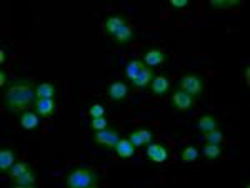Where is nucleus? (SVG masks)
Instances as JSON below:
<instances>
[{
	"label": "nucleus",
	"instance_id": "nucleus-17",
	"mask_svg": "<svg viewBox=\"0 0 250 188\" xmlns=\"http://www.w3.org/2000/svg\"><path fill=\"white\" fill-rule=\"evenodd\" d=\"M135 37H137L135 30L132 29L130 23H128V25L122 27V29L117 32V34L110 40H112V43H114V45H117V47H127L128 43L134 42Z\"/></svg>",
	"mask_w": 250,
	"mask_h": 188
},
{
	"label": "nucleus",
	"instance_id": "nucleus-16",
	"mask_svg": "<svg viewBox=\"0 0 250 188\" xmlns=\"http://www.w3.org/2000/svg\"><path fill=\"white\" fill-rule=\"evenodd\" d=\"M17 163V150L12 149V147H3L2 150H0V171H2L3 175L9 173V170L12 167Z\"/></svg>",
	"mask_w": 250,
	"mask_h": 188
},
{
	"label": "nucleus",
	"instance_id": "nucleus-20",
	"mask_svg": "<svg viewBox=\"0 0 250 188\" xmlns=\"http://www.w3.org/2000/svg\"><path fill=\"white\" fill-rule=\"evenodd\" d=\"M199 155H200V150H199V147H197V143H187V145H184L182 149L179 150V157L184 163L195 162V160L199 158Z\"/></svg>",
	"mask_w": 250,
	"mask_h": 188
},
{
	"label": "nucleus",
	"instance_id": "nucleus-22",
	"mask_svg": "<svg viewBox=\"0 0 250 188\" xmlns=\"http://www.w3.org/2000/svg\"><path fill=\"white\" fill-rule=\"evenodd\" d=\"M222 153H224V147H222V143H208L207 142L202 149L204 158H207L208 162H215V160H219L222 157Z\"/></svg>",
	"mask_w": 250,
	"mask_h": 188
},
{
	"label": "nucleus",
	"instance_id": "nucleus-26",
	"mask_svg": "<svg viewBox=\"0 0 250 188\" xmlns=\"http://www.w3.org/2000/svg\"><path fill=\"white\" fill-rule=\"evenodd\" d=\"M88 127H90L92 132H97V130H104L107 129V127H110V122H108V118L104 115V117H95L92 118L90 122H88Z\"/></svg>",
	"mask_w": 250,
	"mask_h": 188
},
{
	"label": "nucleus",
	"instance_id": "nucleus-24",
	"mask_svg": "<svg viewBox=\"0 0 250 188\" xmlns=\"http://www.w3.org/2000/svg\"><path fill=\"white\" fill-rule=\"evenodd\" d=\"M240 0H210L208 5L210 9L215 10H229V9H235V7H240Z\"/></svg>",
	"mask_w": 250,
	"mask_h": 188
},
{
	"label": "nucleus",
	"instance_id": "nucleus-9",
	"mask_svg": "<svg viewBox=\"0 0 250 188\" xmlns=\"http://www.w3.org/2000/svg\"><path fill=\"white\" fill-rule=\"evenodd\" d=\"M168 60V54L160 47H147L142 52V62L150 69H155V67L162 65Z\"/></svg>",
	"mask_w": 250,
	"mask_h": 188
},
{
	"label": "nucleus",
	"instance_id": "nucleus-7",
	"mask_svg": "<svg viewBox=\"0 0 250 188\" xmlns=\"http://www.w3.org/2000/svg\"><path fill=\"white\" fill-rule=\"evenodd\" d=\"M145 155L152 165H164L170 158V149L164 142H152L145 147Z\"/></svg>",
	"mask_w": 250,
	"mask_h": 188
},
{
	"label": "nucleus",
	"instance_id": "nucleus-8",
	"mask_svg": "<svg viewBox=\"0 0 250 188\" xmlns=\"http://www.w3.org/2000/svg\"><path fill=\"white\" fill-rule=\"evenodd\" d=\"M127 138L134 143L135 149H142V147H147L148 143L154 142L155 132L150 127H137V129H132L128 132Z\"/></svg>",
	"mask_w": 250,
	"mask_h": 188
},
{
	"label": "nucleus",
	"instance_id": "nucleus-6",
	"mask_svg": "<svg viewBox=\"0 0 250 188\" xmlns=\"http://www.w3.org/2000/svg\"><path fill=\"white\" fill-rule=\"evenodd\" d=\"M130 92H132V85L127 82V80H114V82H110L107 85L105 94L110 102L122 103L128 98Z\"/></svg>",
	"mask_w": 250,
	"mask_h": 188
},
{
	"label": "nucleus",
	"instance_id": "nucleus-23",
	"mask_svg": "<svg viewBox=\"0 0 250 188\" xmlns=\"http://www.w3.org/2000/svg\"><path fill=\"white\" fill-rule=\"evenodd\" d=\"M57 85L52 82H45V83H39L37 90H35V95L37 98H55L57 97Z\"/></svg>",
	"mask_w": 250,
	"mask_h": 188
},
{
	"label": "nucleus",
	"instance_id": "nucleus-4",
	"mask_svg": "<svg viewBox=\"0 0 250 188\" xmlns=\"http://www.w3.org/2000/svg\"><path fill=\"white\" fill-rule=\"evenodd\" d=\"M195 97L188 95L187 92L177 89V87H173L172 92L168 94V107H170L172 112H177V113H190L195 109Z\"/></svg>",
	"mask_w": 250,
	"mask_h": 188
},
{
	"label": "nucleus",
	"instance_id": "nucleus-29",
	"mask_svg": "<svg viewBox=\"0 0 250 188\" xmlns=\"http://www.w3.org/2000/svg\"><path fill=\"white\" fill-rule=\"evenodd\" d=\"M168 5L172 7V9H185V7L190 5V0H168Z\"/></svg>",
	"mask_w": 250,
	"mask_h": 188
},
{
	"label": "nucleus",
	"instance_id": "nucleus-11",
	"mask_svg": "<svg viewBox=\"0 0 250 188\" xmlns=\"http://www.w3.org/2000/svg\"><path fill=\"white\" fill-rule=\"evenodd\" d=\"M172 89H173L172 82L167 75H155V78L152 80L150 87H148V90H150L155 97H167L172 92Z\"/></svg>",
	"mask_w": 250,
	"mask_h": 188
},
{
	"label": "nucleus",
	"instance_id": "nucleus-31",
	"mask_svg": "<svg viewBox=\"0 0 250 188\" xmlns=\"http://www.w3.org/2000/svg\"><path fill=\"white\" fill-rule=\"evenodd\" d=\"M5 60H7V54H5V50H0V63H5Z\"/></svg>",
	"mask_w": 250,
	"mask_h": 188
},
{
	"label": "nucleus",
	"instance_id": "nucleus-21",
	"mask_svg": "<svg viewBox=\"0 0 250 188\" xmlns=\"http://www.w3.org/2000/svg\"><path fill=\"white\" fill-rule=\"evenodd\" d=\"M114 151L120 158H132L135 155V147L128 138H120L119 143L115 145Z\"/></svg>",
	"mask_w": 250,
	"mask_h": 188
},
{
	"label": "nucleus",
	"instance_id": "nucleus-10",
	"mask_svg": "<svg viewBox=\"0 0 250 188\" xmlns=\"http://www.w3.org/2000/svg\"><path fill=\"white\" fill-rule=\"evenodd\" d=\"M128 25V15L127 14H112L104 20V34L108 38H112L122 27Z\"/></svg>",
	"mask_w": 250,
	"mask_h": 188
},
{
	"label": "nucleus",
	"instance_id": "nucleus-12",
	"mask_svg": "<svg viewBox=\"0 0 250 188\" xmlns=\"http://www.w3.org/2000/svg\"><path fill=\"white\" fill-rule=\"evenodd\" d=\"M34 110L42 118H52L57 113V102L55 98H35Z\"/></svg>",
	"mask_w": 250,
	"mask_h": 188
},
{
	"label": "nucleus",
	"instance_id": "nucleus-15",
	"mask_svg": "<svg viewBox=\"0 0 250 188\" xmlns=\"http://www.w3.org/2000/svg\"><path fill=\"white\" fill-rule=\"evenodd\" d=\"M10 185L15 188H32L37 185V170L34 167H30L25 173H22L20 177L10 180Z\"/></svg>",
	"mask_w": 250,
	"mask_h": 188
},
{
	"label": "nucleus",
	"instance_id": "nucleus-13",
	"mask_svg": "<svg viewBox=\"0 0 250 188\" xmlns=\"http://www.w3.org/2000/svg\"><path fill=\"white\" fill-rule=\"evenodd\" d=\"M220 125H222V120L215 113H204L202 117L197 120L195 129L204 135L213 129H220Z\"/></svg>",
	"mask_w": 250,
	"mask_h": 188
},
{
	"label": "nucleus",
	"instance_id": "nucleus-3",
	"mask_svg": "<svg viewBox=\"0 0 250 188\" xmlns=\"http://www.w3.org/2000/svg\"><path fill=\"white\" fill-rule=\"evenodd\" d=\"M205 85H207V78L197 70L185 72V74L180 75V78L175 83L177 89L187 92L188 95H192L195 98H200L205 94Z\"/></svg>",
	"mask_w": 250,
	"mask_h": 188
},
{
	"label": "nucleus",
	"instance_id": "nucleus-18",
	"mask_svg": "<svg viewBox=\"0 0 250 188\" xmlns=\"http://www.w3.org/2000/svg\"><path fill=\"white\" fill-rule=\"evenodd\" d=\"M40 115L35 110H25L19 115V122L20 127L23 130H35L40 125Z\"/></svg>",
	"mask_w": 250,
	"mask_h": 188
},
{
	"label": "nucleus",
	"instance_id": "nucleus-14",
	"mask_svg": "<svg viewBox=\"0 0 250 188\" xmlns=\"http://www.w3.org/2000/svg\"><path fill=\"white\" fill-rule=\"evenodd\" d=\"M155 75H157V72L155 69H150V67H147L145 65V69L140 72V75L137 77L134 82H130V85H132V89H137V90H148V87H150V83H152V80L155 78Z\"/></svg>",
	"mask_w": 250,
	"mask_h": 188
},
{
	"label": "nucleus",
	"instance_id": "nucleus-2",
	"mask_svg": "<svg viewBox=\"0 0 250 188\" xmlns=\"http://www.w3.org/2000/svg\"><path fill=\"white\" fill-rule=\"evenodd\" d=\"M102 182V175L88 165L72 167L63 177V183L70 188H92Z\"/></svg>",
	"mask_w": 250,
	"mask_h": 188
},
{
	"label": "nucleus",
	"instance_id": "nucleus-27",
	"mask_svg": "<svg viewBox=\"0 0 250 188\" xmlns=\"http://www.w3.org/2000/svg\"><path fill=\"white\" fill-rule=\"evenodd\" d=\"M204 138L208 143H222L224 142V132H222V129H213L207 132V133H204Z\"/></svg>",
	"mask_w": 250,
	"mask_h": 188
},
{
	"label": "nucleus",
	"instance_id": "nucleus-5",
	"mask_svg": "<svg viewBox=\"0 0 250 188\" xmlns=\"http://www.w3.org/2000/svg\"><path fill=\"white\" fill-rule=\"evenodd\" d=\"M90 140H92V143H94L95 147L110 151V150H114L115 145L119 143L120 132H119V129H117L115 125H110V127H107V129H104V130L92 132Z\"/></svg>",
	"mask_w": 250,
	"mask_h": 188
},
{
	"label": "nucleus",
	"instance_id": "nucleus-19",
	"mask_svg": "<svg viewBox=\"0 0 250 188\" xmlns=\"http://www.w3.org/2000/svg\"><path fill=\"white\" fill-rule=\"evenodd\" d=\"M144 69H145V63L142 62V58H132L130 62H127V65H125V69H124L125 80H127L128 83L134 82Z\"/></svg>",
	"mask_w": 250,
	"mask_h": 188
},
{
	"label": "nucleus",
	"instance_id": "nucleus-30",
	"mask_svg": "<svg viewBox=\"0 0 250 188\" xmlns=\"http://www.w3.org/2000/svg\"><path fill=\"white\" fill-rule=\"evenodd\" d=\"M10 82V77L5 70H0V87H5Z\"/></svg>",
	"mask_w": 250,
	"mask_h": 188
},
{
	"label": "nucleus",
	"instance_id": "nucleus-32",
	"mask_svg": "<svg viewBox=\"0 0 250 188\" xmlns=\"http://www.w3.org/2000/svg\"><path fill=\"white\" fill-rule=\"evenodd\" d=\"M244 78H245V83L249 85V67H245V70H244Z\"/></svg>",
	"mask_w": 250,
	"mask_h": 188
},
{
	"label": "nucleus",
	"instance_id": "nucleus-1",
	"mask_svg": "<svg viewBox=\"0 0 250 188\" xmlns=\"http://www.w3.org/2000/svg\"><path fill=\"white\" fill-rule=\"evenodd\" d=\"M35 90H37V83L32 78L20 77L10 80L5 87H2V94H0L5 110L9 113L17 115L30 110V107H34V102L37 98Z\"/></svg>",
	"mask_w": 250,
	"mask_h": 188
},
{
	"label": "nucleus",
	"instance_id": "nucleus-25",
	"mask_svg": "<svg viewBox=\"0 0 250 188\" xmlns=\"http://www.w3.org/2000/svg\"><path fill=\"white\" fill-rule=\"evenodd\" d=\"M30 163H27V162H17L15 163L14 167H12V169L9 170V180H14V178H17V177H20V175L22 173H25L27 170L30 169Z\"/></svg>",
	"mask_w": 250,
	"mask_h": 188
},
{
	"label": "nucleus",
	"instance_id": "nucleus-28",
	"mask_svg": "<svg viewBox=\"0 0 250 188\" xmlns=\"http://www.w3.org/2000/svg\"><path fill=\"white\" fill-rule=\"evenodd\" d=\"M87 113L90 118L104 117V115H105V107H104L102 103H94V105H90V109L87 110Z\"/></svg>",
	"mask_w": 250,
	"mask_h": 188
}]
</instances>
